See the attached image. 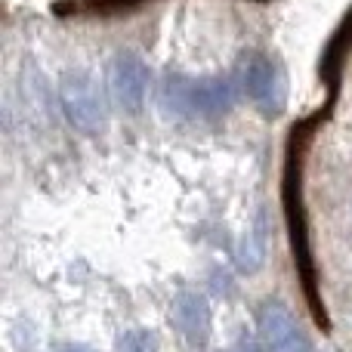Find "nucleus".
Segmentation results:
<instances>
[{
    "mask_svg": "<svg viewBox=\"0 0 352 352\" xmlns=\"http://www.w3.org/2000/svg\"><path fill=\"white\" fill-rule=\"evenodd\" d=\"M263 260H266V226H263V217H260L254 232L244 235L241 248L235 250V266L241 269L244 275H254L263 269Z\"/></svg>",
    "mask_w": 352,
    "mask_h": 352,
    "instance_id": "nucleus-8",
    "label": "nucleus"
},
{
    "mask_svg": "<svg viewBox=\"0 0 352 352\" xmlns=\"http://www.w3.org/2000/svg\"><path fill=\"white\" fill-rule=\"evenodd\" d=\"M109 90L127 115H140L148 93V65L136 53H118L109 68Z\"/></svg>",
    "mask_w": 352,
    "mask_h": 352,
    "instance_id": "nucleus-6",
    "label": "nucleus"
},
{
    "mask_svg": "<svg viewBox=\"0 0 352 352\" xmlns=\"http://www.w3.org/2000/svg\"><path fill=\"white\" fill-rule=\"evenodd\" d=\"M115 352H158V337L155 331L130 328L115 340Z\"/></svg>",
    "mask_w": 352,
    "mask_h": 352,
    "instance_id": "nucleus-9",
    "label": "nucleus"
},
{
    "mask_svg": "<svg viewBox=\"0 0 352 352\" xmlns=\"http://www.w3.org/2000/svg\"><path fill=\"white\" fill-rule=\"evenodd\" d=\"M241 84H244V93H248L250 105H254L263 118L285 115L287 74H285V65H281L275 56L250 53L241 68Z\"/></svg>",
    "mask_w": 352,
    "mask_h": 352,
    "instance_id": "nucleus-3",
    "label": "nucleus"
},
{
    "mask_svg": "<svg viewBox=\"0 0 352 352\" xmlns=\"http://www.w3.org/2000/svg\"><path fill=\"white\" fill-rule=\"evenodd\" d=\"M59 105L68 124L78 127L80 133H99L102 130L105 109L93 74L80 72V68H68L59 78Z\"/></svg>",
    "mask_w": 352,
    "mask_h": 352,
    "instance_id": "nucleus-4",
    "label": "nucleus"
},
{
    "mask_svg": "<svg viewBox=\"0 0 352 352\" xmlns=\"http://www.w3.org/2000/svg\"><path fill=\"white\" fill-rule=\"evenodd\" d=\"M256 337L266 352H312V340L278 297H266L256 306Z\"/></svg>",
    "mask_w": 352,
    "mask_h": 352,
    "instance_id": "nucleus-5",
    "label": "nucleus"
},
{
    "mask_svg": "<svg viewBox=\"0 0 352 352\" xmlns=\"http://www.w3.org/2000/svg\"><path fill=\"white\" fill-rule=\"evenodd\" d=\"M140 0H80V3L72 6H93L99 12H111V10H127V6H136Z\"/></svg>",
    "mask_w": 352,
    "mask_h": 352,
    "instance_id": "nucleus-10",
    "label": "nucleus"
},
{
    "mask_svg": "<svg viewBox=\"0 0 352 352\" xmlns=\"http://www.w3.org/2000/svg\"><path fill=\"white\" fill-rule=\"evenodd\" d=\"M170 322L192 349H204L213 334V312L201 291L182 287L170 303Z\"/></svg>",
    "mask_w": 352,
    "mask_h": 352,
    "instance_id": "nucleus-7",
    "label": "nucleus"
},
{
    "mask_svg": "<svg viewBox=\"0 0 352 352\" xmlns=\"http://www.w3.org/2000/svg\"><path fill=\"white\" fill-rule=\"evenodd\" d=\"M164 105L182 118H223L232 109V87L223 78H186V74H167Z\"/></svg>",
    "mask_w": 352,
    "mask_h": 352,
    "instance_id": "nucleus-2",
    "label": "nucleus"
},
{
    "mask_svg": "<svg viewBox=\"0 0 352 352\" xmlns=\"http://www.w3.org/2000/svg\"><path fill=\"white\" fill-rule=\"evenodd\" d=\"M223 352H266V349H263L260 337H254V334H241L229 349H223Z\"/></svg>",
    "mask_w": 352,
    "mask_h": 352,
    "instance_id": "nucleus-11",
    "label": "nucleus"
},
{
    "mask_svg": "<svg viewBox=\"0 0 352 352\" xmlns=\"http://www.w3.org/2000/svg\"><path fill=\"white\" fill-rule=\"evenodd\" d=\"M285 217H287V235H291V248L297 256V269L303 278L306 300L312 306V316L322 328H328V316H324V303L318 300V281H316V266H312V250H309V229H306V213H303V192H300V155L294 158V148L287 152V167H285Z\"/></svg>",
    "mask_w": 352,
    "mask_h": 352,
    "instance_id": "nucleus-1",
    "label": "nucleus"
}]
</instances>
